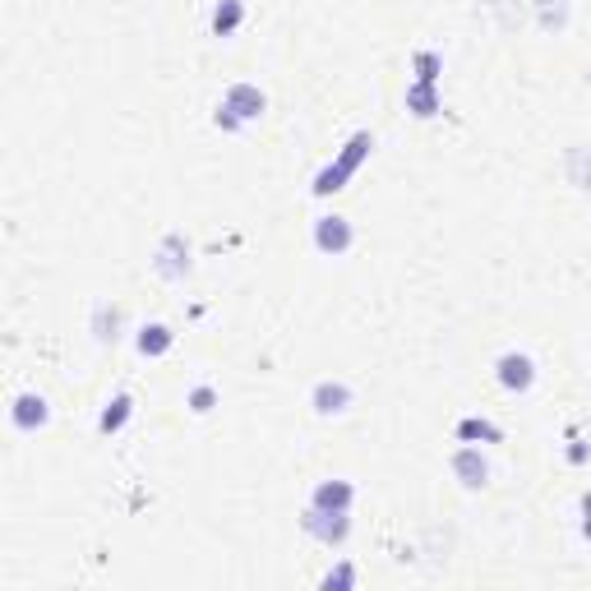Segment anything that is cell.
<instances>
[{
	"instance_id": "6da1fadb",
	"label": "cell",
	"mask_w": 591,
	"mask_h": 591,
	"mask_svg": "<svg viewBox=\"0 0 591 591\" xmlns=\"http://www.w3.org/2000/svg\"><path fill=\"white\" fill-rule=\"evenodd\" d=\"M268 111V97H264V88L259 84H231L227 93H222V102H218V111H213V125L218 130H227V134H241L245 125H254L259 116Z\"/></svg>"
},
{
	"instance_id": "7a4b0ae2",
	"label": "cell",
	"mask_w": 591,
	"mask_h": 591,
	"mask_svg": "<svg viewBox=\"0 0 591 591\" xmlns=\"http://www.w3.org/2000/svg\"><path fill=\"white\" fill-rule=\"evenodd\" d=\"M301 527H305V536H314L319 545H342L351 536V513H324V508H310L305 504V513H301Z\"/></svg>"
},
{
	"instance_id": "3957f363",
	"label": "cell",
	"mask_w": 591,
	"mask_h": 591,
	"mask_svg": "<svg viewBox=\"0 0 591 591\" xmlns=\"http://www.w3.org/2000/svg\"><path fill=\"white\" fill-rule=\"evenodd\" d=\"M495 379L504 393H531V384H536V361H531L527 351H504L495 361Z\"/></svg>"
},
{
	"instance_id": "277c9868",
	"label": "cell",
	"mask_w": 591,
	"mask_h": 591,
	"mask_svg": "<svg viewBox=\"0 0 591 591\" xmlns=\"http://www.w3.org/2000/svg\"><path fill=\"white\" fill-rule=\"evenodd\" d=\"M351 245H356V231H351V222L342 218V213H324V218L314 222V250L319 254H347Z\"/></svg>"
},
{
	"instance_id": "5b68a950",
	"label": "cell",
	"mask_w": 591,
	"mask_h": 591,
	"mask_svg": "<svg viewBox=\"0 0 591 591\" xmlns=\"http://www.w3.org/2000/svg\"><path fill=\"white\" fill-rule=\"evenodd\" d=\"M448 467H453L462 490H485V485H490V458L481 453V444H462Z\"/></svg>"
},
{
	"instance_id": "8992f818",
	"label": "cell",
	"mask_w": 591,
	"mask_h": 591,
	"mask_svg": "<svg viewBox=\"0 0 591 591\" xmlns=\"http://www.w3.org/2000/svg\"><path fill=\"white\" fill-rule=\"evenodd\" d=\"M356 402V393H351L347 379H319V384L310 388V407L314 416H342V411Z\"/></svg>"
},
{
	"instance_id": "52a82bcc",
	"label": "cell",
	"mask_w": 591,
	"mask_h": 591,
	"mask_svg": "<svg viewBox=\"0 0 591 591\" xmlns=\"http://www.w3.org/2000/svg\"><path fill=\"white\" fill-rule=\"evenodd\" d=\"M10 421H14V430L33 435V430H42V425L51 421V402L42 398V393H19L10 407Z\"/></svg>"
},
{
	"instance_id": "ba28073f",
	"label": "cell",
	"mask_w": 591,
	"mask_h": 591,
	"mask_svg": "<svg viewBox=\"0 0 591 591\" xmlns=\"http://www.w3.org/2000/svg\"><path fill=\"white\" fill-rule=\"evenodd\" d=\"M157 273H162L167 282H181L185 273H190V245H185V236L171 231L167 241L157 245Z\"/></svg>"
},
{
	"instance_id": "9c48e42d",
	"label": "cell",
	"mask_w": 591,
	"mask_h": 591,
	"mask_svg": "<svg viewBox=\"0 0 591 591\" xmlns=\"http://www.w3.org/2000/svg\"><path fill=\"white\" fill-rule=\"evenodd\" d=\"M351 504H356L351 481H319L310 490V508H324V513H351Z\"/></svg>"
},
{
	"instance_id": "30bf717a",
	"label": "cell",
	"mask_w": 591,
	"mask_h": 591,
	"mask_svg": "<svg viewBox=\"0 0 591 591\" xmlns=\"http://www.w3.org/2000/svg\"><path fill=\"white\" fill-rule=\"evenodd\" d=\"M453 435H458V444H504V425H495L490 416H462Z\"/></svg>"
},
{
	"instance_id": "8fae6325",
	"label": "cell",
	"mask_w": 591,
	"mask_h": 591,
	"mask_svg": "<svg viewBox=\"0 0 591 591\" xmlns=\"http://www.w3.org/2000/svg\"><path fill=\"white\" fill-rule=\"evenodd\" d=\"M407 111L416 121H430L444 111V97H439V84H421V79H411L407 84Z\"/></svg>"
},
{
	"instance_id": "7c38bea8",
	"label": "cell",
	"mask_w": 591,
	"mask_h": 591,
	"mask_svg": "<svg viewBox=\"0 0 591 591\" xmlns=\"http://www.w3.org/2000/svg\"><path fill=\"white\" fill-rule=\"evenodd\" d=\"M130 416H134V398L121 388V393H116V398L102 407V416H97V430H102V435H121Z\"/></svg>"
},
{
	"instance_id": "4fadbf2b",
	"label": "cell",
	"mask_w": 591,
	"mask_h": 591,
	"mask_svg": "<svg viewBox=\"0 0 591 591\" xmlns=\"http://www.w3.org/2000/svg\"><path fill=\"white\" fill-rule=\"evenodd\" d=\"M171 342H176V333H171L167 324H144L139 333H134V347H139V356H167Z\"/></svg>"
},
{
	"instance_id": "5bb4252c",
	"label": "cell",
	"mask_w": 591,
	"mask_h": 591,
	"mask_svg": "<svg viewBox=\"0 0 591 591\" xmlns=\"http://www.w3.org/2000/svg\"><path fill=\"white\" fill-rule=\"evenodd\" d=\"M245 24V0H218V5H213V37H231L236 33V28Z\"/></svg>"
},
{
	"instance_id": "9a60e30c",
	"label": "cell",
	"mask_w": 591,
	"mask_h": 591,
	"mask_svg": "<svg viewBox=\"0 0 591 591\" xmlns=\"http://www.w3.org/2000/svg\"><path fill=\"white\" fill-rule=\"evenodd\" d=\"M347 181H351V171L342 167L338 157L328 162V167H319V176H314V199H328V194H338V190H347Z\"/></svg>"
},
{
	"instance_id": "2e32d148",
	"label": "cell",
	"mask_w": 591,
	"mask_h": 591,
	"mask_svg": "<svg viewBox=\"0 0 591 591\" xmlns=\"http://www.w3.org/2000/svg\"><path fill=\"white\" fill-rule=\"evenodd\" d=\"M564 171H568V185H578V190L591 194V148H568L564 153Z\"/></svg>"
},
{
	"instance_id": "e0dca14e",
	"label": "cell",
	"mask_w": 591,
	"mask_h": 591,
	"mask_svg": "<svg viewBox=\"0 0 591 591\" xmlns=\"http://www.w3.org/2000/svg\"><path fill=\"white\" fill-rule=\"evenodd\" d=\"M411 74H416V79H421V84H439V74H444V56H439V51H416V56H411Z\"/></svg>"
},
{
	"instance_id": "ac0fdd59",
	"label": "cell",
	"mask_w": 591,
	"mask_h": 591,
	"mask_svg": "<svg viewBox=\"0 0 591 591\" xmlns=\"http://www.w3.org/2000/svg\"><path fill=\"white\" fill-rule=\"evenodd\" d=\"M116 328H121V310L116 305H97V319H93L97 342H116Z\"/></svg>"
},
{
	"instance_id": "d6986e66",
	"label": "cell",
	"mask_w": 591,
	"mask_h": 591,
	"mask_svg": "<svg viewBox=\"0 0 591 591\" xmlns=\"http://www.w3.org/2000/svg\"><path fill=\"white\" fill-rule=\"evenodd\" d=\"M568 24V0H541V28L545 33H559Z\"/></svg>"
},
{
	"instance_id": "ffe728a7",
	"label": "cell",
	"mask_w": 591,
	"mask_h": 591,
	"mask_svg": "<svg viewBox=\"0 0 591 591\" xmlns=\"http://www.w3.org/2000/svg\"><path fill=\"white\" fill-rule=\"evenodd\" d=\"M185 407H190L194 416H208V411L218 407V388H213V384H199V388H190V398H185Z\"/></svg>"
},
{
	"instance_id": "44dd1931",
	"label": "cell",
	"mask_w": 591,
	"mask_h": 591,
	"mask_svg": "<svg viewBox=\"0 0 591 591\" xmlns=\"http://www.w3.org/2000/svg\"><path fill=\"white\" fill-rule=\"evenodd\" d=\"M319 587H324V591H333V587H356V568H351V564L328 568L324 578H319Z\"/></svg>"
},
{
	"instance_id": "7402d4cb",
	"label": "cell",
	"mask_w": 591,
	"mask_h": 591,
	"mask_svg": "<svg viewBox=\"0 0 591 591\" xmlns=\"http://www.w3.org/2000/svg\"><path fill=\"white\" fill-rule=\"evenodd\" d=\"M568 439H573V448H568V462H573V467H582V462H587V439H578V430H573V425H568Z\"/></svg>"
},
{
	"instance_id": "603a6c76",
	"label": "cell",
	"mask_w": 591,
	"mask_h": 591,
	"mask_svg": "<svg viewBox=\"0 0 591 591\" xmlns=\"http://www.w3.org/2000/svg\"><path fill=\"white\" fill-rule=\"evenodd\" d=\"M582 518H591V490L582 495Z\"/></svg>"
},
{
	"instance_id": "cb8c5ba5",
	"label": "cell",
	"mask_w": 591,
	"mask_h": 591,
	"mask_svg": "<svg viewBox=\"0 0 591 591\" xmlns=\"http://www.w3.org/2000/svg\"><path fill=\"white\" fill-rule=\"evenodd\" d=\"M582 536H587V541H591V518H582Z\"/></svg>"
}]
</instances>
